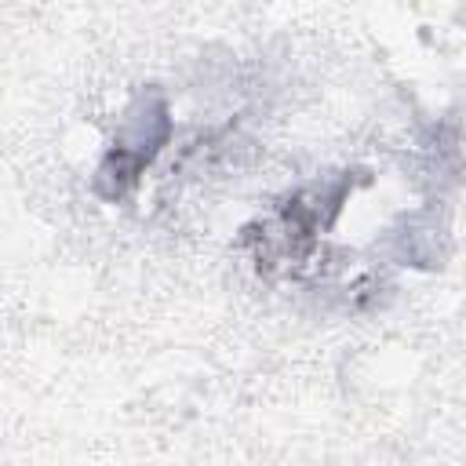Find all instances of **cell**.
Returning a JSON list of instances; mask_svg holds the SVG:
<instances>
[{"mask_svg":"<svg viewBox=\"0 0 466 466\" xmlns=\"http://www.w3.org/2000/svg\"><path fill=\"white\" fill-rule=\"evenodd\" d=\"M171 138V109L160 87H146L124 113V124L95 167V193L102 200H124L157 153Z\"/></svg>","mask_w":466,"mask_h":466,"instance_id":"6da1fadb","label":"cell"}]
</instances>
